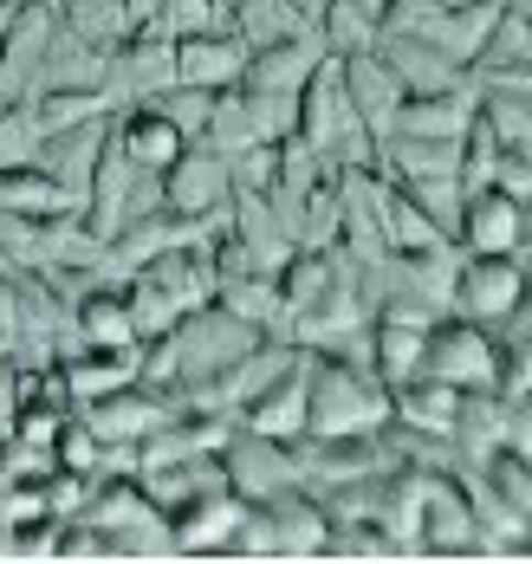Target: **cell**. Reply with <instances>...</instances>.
Instances as JSON below:
<instances>
[{
    "mask_svg": "<svg viewBox=\"0 0 532 564\" xmlns=\"http://www.w3.org/2000/svg\"><path fill=\"white\" fill-rule=\"evenodd\" d=\"M260 338H267V332L240 325L235 312L202 305V312H188V318H182L170 338L143 344V377H137V383H150V390H163V395H176V402H182L188 390H202V383H215L221 370H235Z\"/></svg>",
    "mask_w": 532,
    "mask_h": 564,
    "instance_id": "1",
    "label": "cell"
},
{
    "mask_svg": "<svg viewBox=\"0 0 532 564\" xmlns=\"http://www.w3.org/2000/svg\"><path fill=\"white\" fill-rule=\"evenodd\" d=\"M390 383L351 364V357H312V409H305V435H383L390 429Z\"/></svg>",
    "mask_w": 532,
    "mask_h": 564,
    "instance_id": "2",
    "label": "cell"
},
{
    "mask_svg": "<svg viewBox=\"0 0 532 564\" xmlns=\"http://www.w3.org/2000/svg\"><path fill=\"white\" fill-rule=\"evenodd\" d=\"M298 137L332 163V170H345V163H377V137L363 130V117L351 105V85H345V65L325 53L318 58V72L298 85Z\"/></svg>",
    "mask_w": 532,
    "mask_h": 564,
    "instance_id": "3",
    "label": "cell"
},
{
    "mask_svg": "<svg viewBox=\"0 0 532 564\" xmlns=\"http://www.w3.org/2000/svg\"><path fill=\"white\" fill-rule=\"evenodd\" d=\"M85 519L98 532H111L118 558H176V532H170V512L143 494L137 474H98L91 480V500Z\"/></svg>",
    "mask_w": 532,
    "mask_h": 564,
    "instance_id": "4",
    "label": "cell"
},
{
    "mask_svg": "<svg viewBox=\"0 0 532 564\" xmlns=\"http://www.w3.org/2000/svg\"><path fill=\"white\" fill-rule=\"evenodd\" d=\"M428 377H442L455 390H500V332L474 325L462 312L435 318V332H428Z\"/></svg>",
    "mask_w": 532,
    "mask_h": 564,
    "instance_id": "5",
    "label": "cell"
},
{
    "mask_svg": "<svg viewBox=\"0 0 532 564\" xmlns=\"http://www.w3.org/2000/svg\"><path fill=\"white\" fill-rule=\"evenodd\" d=\"M415 558H480V519H474L462 480L442 467H422V545Z\"/></svg>",
    "mask_w": 532,
    "mask_h": 564,
    "instance_id": "6",
    "label": "cell"
},
{
    "mask_svg": "<svg viewBox=\"0 0 532 564\" xmlns=\"http://www.w3.org/2000/svg\"><path fill=\"white\" fill-rule=\"evenodd\" d=\"M53 40H59V0H13L0 33V98H26L40 85Z\"/></svg>",
    "mask_w": 532,
    "mask_h": 564,
    "instance_id": "7",
    "label": "cell"
},
{
    "mask_svg": "<svg viewBox=\"0 0 532 564\" xmlns=\"http://www.w3.org/2000/svg\"><path fill=\"white\" fill-rule=\"evenodd\" d=\"M532 267L526 253H462V280H455V312L474 325H507V312L520 305Z\"/></svg>",
    "mask_w": 532,
    "mask_h": 564,
    "instance_id": "8",
    "label": "cell"
},
{
    "mask_svg": "<svg viewBox=\"0 0 532 564\" xmlns=\"http://www.w3.org/2000/svg\"><path fill=\"white\" fill-rule=\"evenodd\" d=\"M85 429L105 442V448H143L170 415H176V395L150 390V383H123V390H105L91 402H78Z\"/></svg>",
    "mask_w": 532,
    "mask_h": 564,
    "instance_id": "9",
    "label": "cell"
},
{
    "mask_svg": "<svg viewBox=\"0 0 532 564\" xmlns=\"http://www.w3.org/2000/svg\"><path fill=\"white\" fill-rule=\"evenodd\" d=\"M221 474L247 507H273L280 494L298 487L293 467V442H273V435H253V429H235L228 448H221Z\"/></svg>",
    "mask_w": 532,
    "mask_h": 564,
    "instance_id": "10",
    "label": "cell"
},
{
    "mask_svg": "<svg viewBox=\"0 0 532 564\" xmlns=\"http://www.w3.org/2000/svg\"><path fill=\"white\" fill-rule=\"evenodd\" d=\"M228 202H235V170L215 143H188L163 170V208H176L188 221H221Z\"/></svg>",
    "mask_w": 532,
    "mask_h": 564,
    "instance_id": "11",
    "label": "cell"
},
{
    "mask_svg": "<svg viewBox=\"0 0 532 564\" xmlns=\"http://www.w3.org/2000/svg\"><path fill=\"white\" fill-rule=\"evenodd\" d=\"M428 332H435V318L422 312V305H377V325H370V370L390 383V390H403L410 377L428 370Z\"/></svg>",
    "mask_w": 532,
    "mask_h": 564,
    "instance_id": "12",
    "label": "cell"
},
{
    "mask_svg": "<svg viewBox=\"0 0 532 564\" xmlns=\"http://www.w3.org/2000/svg\"><path fill=\"white\" fill-rule=\"evenodd\" d=\"M176 85V40L163 26H137L123 46H111V72H105V91L130 105V98H163Z\"/></svg>",
    "mask_w": 532,
    "mask_h": 564,
    "instance_id": "13",
    "label": "cell"
},
{
    "mask_svg": "<svg viewBox=\"0 0 532 564\" xmlns=\"http://www.w3.org/2000/svg\"><path fill=\"white\" fill-rule=\"evenodd\" d=\"M240 519H247V500H240L235 487H215V494H202V500H188V507L170 512V532H176V558H228L235 552V532Z\"/></svg>",
    "mask_w": 532,
    "mask_h": 564,
    "instance_id": "14",
    "label": "cell"
},
{
    "mask_svg": "<svg viewBox=\"0 0 532 564\" xmlns=\"http://www.w3.org/2000/svg\"><path fill=\"white\" fill-rule=\"evenodd\" d=\"M305 409H312V350H298L293 364L240 409V429L273 435V442H298L305 435Z\"/></svg>",
    "mask_w": 532,
    "mask_h": 564,
    "instance_id": "15",
    "label": "cell"
},
{
    "mask_svg": "<svg viewBox=\"0 0 532 564\" xmlns=\"http://www.w3.org/2000/svg\"><path fill=\"white\" fill-rule=\"evenodd\" d=\"M526 240H532V208H520L507 188H480V195H468L462 234H455L462 253H526Z\"/></svg>",
    "mask_w": 532,
    "mask_h": 564,
    "instance_id": "16",
    "label": "cell"
},
{
    "mask_svg": "<svg viewBox=\"0 0 532 564\" xmlns=\"http://www.w3.org/2000/svg\"><path fill=\"white\" fill-rule=\"evenodd\" d=\"M462 395L455 383H442V377H410L403 390H390V429H403L415 442H442V448H455V422H462Z\"/></svg>",
    "mask_w": 532,
    "mask_h": 564,
    "instance_id": "17",
    "label": "cell"
},
{
    "mask_svg": "<svg viewBox=\"0 0 532 564\" xmlns=\"http://www.w3.org/2000/svg\"><path fill=\"white\" fill-rule=\"evenodd\" d=\"M111 130H118L123 156H130L137 170H150V175H163L182 150H188V137L176 130V117L163 111L156 98H130V105H118V111H111Z\"/></svg>",
    "mask_w": 532,
    "mask_h": 564,
    "instance_id": "18",
    "label": "cell"
},
{
    "mask_svg": "<svg viewBox=\"0 0 532 564\" xmlns=\"http://www.w3.org/2000/svg\"><path fill=\"white\" fill-rule=\"evenodd\" d=\"M247 78V40L235 26H215V33H188L176 40V85L195 91H228Z\"/></svg>",
    "mask_w": 532,
    "mask_h": 564,
    "instance_id": "19",
    "label": "cell"
},
{
    "mask_svg": "<svg viewBox=\"0 0 532 564\" xmlns=\"http://www.w3.org/2000/svg\"><path fill=\"white\" fill-rule=\"evenodd\" d=\"M480 117V78H462L448 91H422V98H403L397 111V130L403 137H435V143H462Z\"/></svg>",
    "mask_w": 532,
    "mask_h": 564,
    "instance_id": "20",
    "label": "cell"
},
{
    "mask_svg": "<svg viewBox=\"0 0 532 564\" xmlns=\"http://www.w3.org/2000/svg\"><path fill=\"white\" fill-rule=\"evenodd\" d=\"M338 65H345V85H351V105H357V117H363V130L383 143V137L397 130V111H403V98H410V91H403V78L390 72V58L377 53V46H370V53L338 58Z\"/></svg>",
    "mask_w": 532,
    "mask_h": 564,
    "instance_id": "21",
    "label": "cell"
},
{
    "mask_svg": "<svg viewBox=\"0 0 532 564\" xmlns=\"http://www.w3.org/2000/svg\"><path fill=\"white\" fill-rule=\"evenodd\" d=\"M318 58H325V40H318V26H305L293 40H273V46H253L247 53V91H298L312 72H318Z\"/></svg>",
    "mask_w": 532,
    "mask_h": 564,
    "instance_id": "22",
    "label": "cell"
},
{
    "mask_svg": "<svg viewBox=\"0 0 532 564\" xmlns=\"http://www.w3.org/2000/svg\"><path fill=\"white\" fill-rule=\"evenodd\" d=\"M377 53L390 58V72L403 78V91H410V98H422V91H448V85L474 78L468 65H455V58L442 53L435 40H422V33H383V40H377Z\"/></svg>",
    "mask_w": 532,
    "mask_h": 564,
    "instance_id": "23",
    "label": "cell"
},
{
    "mask_svg": "<svg viewBox=\"0 0 532 564\" xmlns=\"http://www.w3.org/2000/svg\"><path fill=\"white\" fill-rule=\"evenodd\" d=\"M105 130H111V117H91V123H78V130H59V137H46V143H40V170L59 175L65 188H72L78 215H85V195H91V175H98Z\"/></svg>",
    "mask_w": 532,
    "mask_h": 564,
    "instance_id": "24",
    "label": "cell"
},
{
    "mask_svg": "<svg viewBox=\"0 0 532 564\" xmlns=\"http://www.w3.org/2000/svg\"><path fill=\"white\" fill-rule=\"evenodd\" d=\"M500 13H507V0H462V7H435V20H428V33H422V40H435L455 65H468V72H474V58L487 53V40H493Z\"/></svg>",
    "mask_w": 532,
    "mask_h": 564,
    "instance_id": "25",
    "label": "cell"
},
{
    "mask_svg": "<svg viewBox=\"0 0 532 564\" xmlns=\"http://www.w3.org/2000/svg\"><path fill=\"white\" fill-rule=\"evenodd\" d=\"M59 364H65V377H72V395L91 402V395L123 390V383L143 377V344H78Z\"/></svg>",
    "mask_w": 532,
    "mask_h": 564,
    "instance_id": "26",
    "label": "cell"
},
{
    "mask_svg": "<svg viewBox=\"0 0 532 564\" xmlns=\"http://www.w3.org/2000/svg\"><path fill=\"white\" fill-rule=\"evenodd\" d=\"M267 519H273V558H325L332 519H325V507H318L305 487L280 494V500L267 507Z\"/></svg>",
    "mask_w": 532,
    "mask_h": 564,
    "instance_id": "27",
    "label": "cell"
},
{
    "mask_svg": "<svg viewBox=\"0 0 532 564\" xmlns=\"http://www.w3.org/2000/svg\"><path fill=\"white\" fill-rule=\"evenodd\" d=\"M0 208H7V215H26V221H59V215H78L72 188H65L59 175H46L40 163L0 170Z\"/></svg>",
    "mask_w": 532,
    "mask_h": 564,
    "instance_id": "28",
    "label": "cell"
},
{
    "mask_svg": "<svg viewBox=\"0 0 532 564\" xmlns=\"http://www.w3.org/2000/svg\"><path fill=\"white\" fill-rule=\"evenodd\" d=\"M72 325L85 344H137V325H130V292L123 280H98L78 305H72Z\"/></svg>",
    "mask_w": 532,
    "mask_h": 564,
    "instance_id": "29",
    "label": "cell"
},
{
    "mask_svg": "<svg viewBox=\"0 0 532 564\" xmlns=\"http://www.w3.org/2000/svg\"><path fill=\"white\" fill-rule=\"evenodd\" d=\"M377 215H383V240H390V253H415V247H442L448 234L422 215V202H415L403 182H390L383 175V188H377Z\"/></svg>",
    "mask_w": 532,
    "mask_h": 564,
    "instance_id": "30",
    "label": "cell"
},
{
    "mask_svg": "<svg viewBox=\"0 0 532 564\" xmlns=\"http://www.w3.org/2000/svg\"><path fill=\"white\" fill-rule=\"evenodd\" d=\"M215 305L221 312H235L240 325H253V332H280V280L273 273H228V280L215 285Z\"/></svg>",
    "mask_w": 532,
    "mask_h": 564,
    "instance_id": "31",
    "label": "cell"
},
{
    "mask_svg": "<svg viewBox=\"0 0 532 564\" xmlns=\"http://www.w3.org/2000/svg\"><path fill=\"white\" fill-rule=\"evenodd\" d=\"M26 105H33V117H40V130H46V137L78 130V123H91V117L118 111V98H111V91H72V85H40V91H26Z\"/></svg>",
    "mask_w": 532,
    "mask_h": 564,
    "instance_id": "32",
    "label": "cell"
},
{
    "mask_svg": "<svg viewBox=\"0 0 532 564\" xmlns=\"http://www.w3.org/2000/svg\"><path fill=\"white\" fill-rule=\"evenodd\" d=\"M228 26L247 40V53H253V46H273V40H293V33H305L312 20L298 13L293 0H235V7H228Z\"/></svg>",
    "mask_w": 532,
    "mask_h": 564,
    "instance_id": "33",
    "label": "cell"
},
{
    "mask_svg": "<svg viewBox=\"0 0 532 564\" xmlns=\"http://www.w3.org/2000/svg\"><path fill=\"white\" fill-rule=\"evenodd\" d=\"M312 26H318V40H325V53H332V58L370 53V46L383 40V26H377V20H370V13H363L357 0H325Z\"/></svg>",
    "mask_w": 532,
    "mask_h": 564,
    "instance_id": "34",
    "label": "cell"
},
{
    "mask_svg": "<svg viewBox=\"0 0 532 564\" xmlns=\"http://www.w3.org/2000/svg\"><path fill=\"white\" fill-rule=\"evenodd\" d=\"M123 292H130V325H137V344L170 338L182 318H188V312H182L176 299L150 280V273H123Z\"/></svg>",
    "mask_w": 532,
    "mask_h": 564,
    "instance_id": "35",
    "label": "cell"
},
{
    "mask_svg": "<svg viewBox=\"0 0 532 564\" xmlns=\"http://www.w3.org/2000/svg\"><path fill=\"white\" fill-rule=\"evenodd\" d=\"M59 20H65V33H78V40H91V46H105V53L130 40L123 0H59Z\"/></svg>",
    "mask_w": 532,
    "mask_h": 564,
    "instance_id": "36",
    "label": "cell"
},
{
    "mask_svg": "<svg viewBox=\"0 0 532 564\" xmlns=\"http://www.w3.org/2000/svg\"><path fill=\"white\" fill-rule=\"evenodd\" d=\"M480 117L493 123L500 150L507 156H532V98H513V91H480Z\"/></svg>",
    "mask_w": 532,
    "mask_h": 564,
    "instance_id": "37",
    "label": "cell"
},
{
    "mask_svg": "<svg viewBox=\"0 0 532 564\" xmlns=\"http://www.w3.org/2000/svg\"><path fill=\"white\" fill-rule=\"evenodd\" d=\"M520 58H532V13H526V0H507L487 53L474 58V72H500V65H520Z\"/></svg>",
    "mask_w": 532,
    "mask_h": 564,
    "instance_id": "38",
    "label": "cell"
},
{
    "mask_svg": "<svg viewBox=\"0 0 532 564\" xmlns=\"http://www.w3.org/2000/svg\"><path fill=\"white\" fill-rule=\"evenodd\" d=\"M500 137H493V123L487 117H474V130L462 137V195H480V188H493V175H500Z\"/></svg>",
    "mask_w": 532,
    "mask_h": 564,
    "instance_id": "39",
    "label": "cell"
},
{
    "mask_svg": "<svg viewBox=\"0 0 532 564\" xmlns=\"http://www.w3.org/2000/svg\"><path fill=\"white\" fill-rule=\"evenodd\" d=\"M40 143H46V130H40L33 105H26V98H13V105L0 111V170L40 163Z\"/></svg>",
    "mask_w": 532,
    "mask_h": 564,
    "instance_id": "40",
    "label": "cell"
},
{
    "mask_svg": "<svg viewBox=\"0 0 532 564\" xmlns=\"http://www.w3.org/2000/svg\"><path fill=\"white\" fill-rule=\"evenodd\" d=\"M53 454H59L65 474H85V480H98V474H105V460H111V448L85 429V415H78V409L59 422V442H53Z\"/></svg>",
    "mask_w": 532,
    "mask_h": 564,
    "instance_id": "41",
    "label": "cell"
},
{
    "mask_svg": "<svg viewBox=\"0 0 532 564\" xmlns=\"http://www.w3.org/2000/svg\"><path fill=\"white\" fill-rule=\"evenodd\" d=\"M150 26H163L170 40H188V33H215V26H228V7H221V0H163Z\"/></svg>",
    "mask_w": 532,
    "mask_h": 564,
    "instance_id": "42",
    "label": "cell"
},
{
    "mask_svg": "<svg viewBox=\"0 0 532 564\" xmlns=\"http://www.w3.org/2000/svg\"><path fill=\"white\" fill-rule=\"evenodd\" d=\"M53 558H118V545H111V532H98V525L78 512V519H59V532H53Z\"/></svg>",
    "mask_w": 532,
    "mask_h": 564,
    "instance_id": "43",
    "label": "cell"
},
{
    "mask_svg": "<svg viewBox=\"0 0 532 564\" xmlns=\"http://www.w3.org/2000/svg\"><path fill=\"white\" fill-rule=\"evenodd\" d=\"M156 105L176 117V130L188 137V143H195V137L208 130V117H215V91H195V85H170V91H163Z\"/></svg>",
    "mask_w": 532,
    "mask_h": 564,
    "instance_id": "44",
    "label": "cell"
},
{
    "mask_svg": "<svg viewBox=\"0 0 532 564\" xmlns=\"http://www.w3.org/2000/svg\"><path fill=\"white\" fill-rule=\"evenodd\" d=\"M228 170H235V188H273L280 182V143H247V150H235L228 156Z\"/></svg>",
    "mask_w": 532,
    "mask_h": 564,
    "instance_id": "45",
    "label": "cell"
},
{
    "mask_svg": "<svg viewBox=\"0 0 532 564\" xmlns=\"http://www.w3.org/2000/svg\"><path fill=\"white\" fill-rule=\"evenodd\" d=\"M500 395H532V338H500Z\"/></svg>",
    "mask_w": 532,
    "mask_h": 564,
    "instance_id": "46",
    "label": "cell"
},
{
    "mask_svg": "<svg viewBox=\"0 0 532 564\" xmlns=\"http://www.w3.org/2000/svg\"><path fill=\"white\" fill-rule=\"evenodd\" d=\"M500 402H507V395H500ZM507 448L532 460V395H513V402H507Z\"/></svg>",
    "mask_w": 532,
    "mask_h": 564,
    "instance_id": "47",
    "label": "cell"
},
{
    "mask_svg": "<svg viewBox=\"0 0 532 564\" xmlns=\"http://www.w3.org/2000/svg\"><path fill=\"white\" fill-rule=\"evenodd\" d=\"M493 188H507L520 208H532V156H500V175H493Z\"/></svg>",
    "mask_w": 532,
    "mask_h": 564,
    "instance_id": "48",
    "label": "cell"
},
{
    "mask_svg": "<svg viewBox=\"0 0 532 564\" xmlns=\"http://www.w3.org/2000/svg\"><path fill=\"white\" fill-rule=\"evenodd\" d=\"M13 325H20V285L13 273H0V338H13Z\"/></svg>",
    "mask_w": 532,
    "mask_h": 564,
    "instance_id": "49",
    "label": "cell"
},
{
    "mask_svg": "<svg viewBox=\"0 0 532 564\" xmlns=\"http://www.w3.org/2000/svg\"><path fill=\"white\" fill-rule=\"evenodd\" d=\"M13 415V357L0 350V422Z\"/></svg>",
    "mask_w": 532,
    "mask_h": 564,
    "instance_id": "50",
    "label": "cell"
},
{
    "mask_svg": "<svg viewBox=\"0 0 532 564\" xmlns=\"http://www.w3.org/2000/svg\"><path fill=\"white\" fill-rule=\"evenodd\" d=\"M357 7H363V13H370L377 26H383V13H390V0H357Z\"/></svg>",
    "mask_w": 532,
    "mask_h": 564,
    "instance_id": "51",
    "label": "cell"
},
{
    "mask_svg": "<svg viewBox=\"0 0 532 564\" xmlns=\"http://www.w3.org/2000/svg\"><path fill=\"white\" fill-rule=\"evenodd\" d=\"M298 13H305V20H318V7H325V0H293Z\"/></svg>",
    "mask_w": 532,
    "mask_h": 564,
    "instance_id": "52",
    "label": "cell"
},
{
    "mask_svg": "<svg viewBox=\"0 0 532 564\" xmlns=\"http://www.w3.org/2000/svg\"><path fill=\"white\" fill-rule=\"evenodd\" d=\"M7 13H13V0H0V33H7Z\"/></svg>",
    "mask_w": 532,
    "mask_h": 564,
    "instance_id": "53",
    "label": "cell"
},
{
    "mask_svg": "<svg viewBox=\"0 0 532 564\" xmlns=\"http://www.w3.org/2000/svg\"><path fill=\"white\" fill-rule=\"evenodd\" d=\"M526 267H532V240H526Z\"/></svg>",
    "mask_w": 532,
    "mask_h": 564,
    "instance_id": "54",
    "label": "cell"
},
{
    "mask_svg": "<svg viewBox=\"0 0 532 564\" xmlns=\"http://www.w3.org/2000/svg\"><path fill=\"white\" fill-rule=\"evenodd\" d=\"M7 105H13V98H0V111H7Z\"/></svg>",
    "mask_w": 532,
    "mask_h": 564,
    "instance_id": "55",
    "label": "cell"
},
{
    "mask_svg": "<svg viewBox=\"0 0 532 564\" xmlns=\"http://www.w3.org/2000/svg\"><path fill=\"white\" fill-rule=\"evenodd\" d=\"M0 442H7V422H0Z\"/></svg>",
    "mask_w": 532,
    "mask_h": 564,
    "instance_id": "56",
    "label": "cell"
},
{
    "mask_svg": "<svg viewBox=\"0 0 532 564\" xmlns=\"http://www.w3.org/2000/svg\"><path fill=\"white\" fill-rule=\"evenodd\" d=\"M221 7H235V0H221Z\"/></svg>",
    "mask_w": 532,
    "mask_h": 564,
    "instance_id": "57",
    "label": "cell"
},
{
    "mask_svg": "<svg viewBox=\"0 0 532 564\" xmlns=\"http://www.w3.org/2000/svg\"><path fill=\"white\" fill-rule=\"evenodd\" d=\"M0 350H7V338H0Z\"/></svg>",
    "mask_w": 532,
    "mask_h": 564,
    "instance_id": "58",
    "label": "cell"
}]
</instances>
